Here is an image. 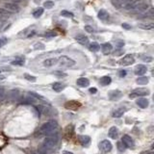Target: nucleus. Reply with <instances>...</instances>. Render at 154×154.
I'll return each mask as SVG.
<instances>
[{"label": "nucleus", "mask_w": 154, "mask_h": 154, "mask_svg": "<svg viewBox=\"0 0 154 154\" xmlns=\"http://www.w3.org/2000/svg\"><path fill=\"white\" fill-rule=\"evenodd\" d=\"M57 128H58V123H57L55 121H50L42 125L41 129H40V133H41L42 135L49 136L51 134H54L56 132Z\"/></svg>", "instance_id": "1"}, {"label": "nucleus", "mask_w": 154, "mask_h": 154, "mask_svg": "<svg viewBox=\"0 0 154 154\" xmlns=\"http://www.w3.org/2000/svg\"><path fill=\"white\" fill-rule=\"evenodd\" d=\"M58 142H59V136L56 133L51 134V135H49V137H47L44 141V147L47 148V149L53 150L54 147L58 144Z\"/></svg>", "instance_id": "2"}, {"label": "nucleus", "mask_w": 154, "mask_h": 154, "mask_svg": "<svg viewBox=\"0 0 154 154\" xmlns=\"http://www.w3.org/2000/svg\"><path fill=\"white\" fill-rule=\"evenodd\" d=\"M58 62L62 67H72V65H75V61H74V60H72L67 56H65V55L60 57L58 59Z\"/></svg>", "instance_id": "3"}, {"label": "nucleus", "mask_w": 154, "mask_h": 154, "mask_svg": "<svg viewBox=\"0 0 154 154\" xmlns=\"http://www.w3.org/2000/svg\"><path fill=\"white\" fill-rule=\"evenodd\" d=\"M148 95H149V90L144 89V88H139V89H135L130 93L129 97L135 98V97H139V96H144Z\"/></svg>", "instance_id": "4"}, {"label": "nucleus", "mask_w": 154, "mask_h": 154, "mask_svg": "<svg viewBox=\"0 0 154 154\" xmlns=\"http://www.w3.org/2000/svg\"><path fill=\"white\" fill-rule=\"evenodd\" d=\"M99 149L104 153L110 152V151L112 150V144H111V142H109L108 140H104V141H102L100 144H99Z\"/></svg>", "instance_id": "5"}, {"label": "nucleus", "mask_w": 154, "mask_h": 154, "mask_svg": "<svg viewBox=\"0 0 154 154\" xmlns=\"http://www.w3.org/2000/svg\"><path fill=\"white\" fill-rule=\"evenodd\" d=\"M3 9L8 11L10 13H18L19 12V7L15 3H11V2H7V3L3 4Z\"/></svg>", "instance_id": "6"}, {"label": "nucleus", "mask_w": 154, "mask_h": 154, "mask_svg": "<svg viewBox=\"0 0 154 154\" xmlns=\"http://www.w3.org/2000/svg\"><path fill=\"white\" fill-rule=\"evenodd\" d=\"M121 65H130L135 63V59H134V56L131 55V54H127V55H125L123 58L121 60Z\"/></svg>", "instance_id": "7"}, {"label": "nucleus", "mask_w": 154, "mask_h": 154, "mask_svg": "<svg viewBox=\"0 0 154 154\" xmlns=\"http://www.w3.org/2000/svg\"><path fill=\"white\" fill-rule=\"evenodd\" d=\"M80 106H81V103H80V102L75 101V100L67 101V103L65 104V107L67 108V110H73V111L77 110Z\"/></svg>", "instance_id": "8"}, {"label": "nucleus", "mask_w": 154, "mask_h": 154, "mask_svg": "<svg viewBox=\"0 0 154 154\" xmlns=\"http://www.w3.org/2000/svg\"><path fill=\"white\" fill-rule=\"evenodd\" d=\"M122 142L124 144V145L126 147H129V148H134V147H135V142H134L133 139L131 138L130 136L128 135H124L123 137H122Z\"/></svg>", "instance_id": "9"}, {"label": "nucleus", "mask_w": 154, "mask_h": 154, "mask_svg": "<svg viewBox=\"0 0 154 154\" xmlns=\"http://www.w3.org/2000/svg\"><path fill=\"white\" fill-rule=\"evenodd\" d=\"M78 142H80L81 145H83V147H88V145L91 144V138L89 136L80 135V136H78Z\"/></svg>", "instance_id": "10"}, {"label": "nucleus", "mask_w": 154, "mask_h": 154, "mask_svg": "<svg viewBox=\"0 0 154 154\" xmlns=\"http://www.w3.org/2000/svg\"><path fill=\"white\" fill-rule=\"evenodd\" d=\"M121 96H122V93L119 90L112 91V92L109 93V98L111 100H119Z\"/></svg>", "instance_id": "11"}, {"label": "nucleus", "mask_w": 154, "mask_h": 154, "mask_svg": "<svg viewBox=\"0 0 154 154\" xmlns=\"http://www.w3.org/2000/svg\"><path fill=\"white\" fill-rule=\"evenodd\" d=\"M75 41L82 45H87L89 44V38L85 35H78L75 37Z\"/></svg>", "instance_id": "12"}, {"label": "nucleus", "mask_w": 154, "mask_h": 154, "mask_svg": "<svg viewBox=\"0 0 154 154\" xmlns=\"http://www.w3.org/2000/svg\"><path fill=\"white\" fill-rule=\"evenodd\" d=\"M147 68L145 65H138L137 67H135V74L136 75H138V76H142V74H144L145 72H147Z\"/></svg>", "instance_id": "13"}, {"label": "nucleus", "mask_w": 154, "mask_h": 154, "mask_svg": "<svg viewBox=\"0 0 154 154\" xmlns=\"http://www.w3.org/2000/svg\"><path fill=\"white\" fill-rule=\"evenodd\" d=\"M97 16L100 20H103V21H106L109 19V14H108L107 11L104 10V9L99 10V12L97 14Z\"/></svg>", "instance_id": "14"}, {"label": "nucleus", "mask_w": 154, "mask_h": 154, "mask_svg": "<svg viewBox=\"0 0 154 154\" xmlns=\"http://www.w3.org/2000/svg\"><path fill=\"white\" fill-rule=\"evenodd\" d=\"M113 50V46L112 44H109V42H105V44H102V52H103L104 55H108L112 52Z\"/></svg>", "instance_id": "15"}, {"label": "nucleus", "mask_w": 154, "mask_h": 154, "mask_svg": "<svg viewBox=\"0 0 154 154\" xmlns=\"http://www.w3.org/2000/svg\"><path fill=\"white\" fill-rule=\"evenodd\" d=\"M76 83H77V85H78L79 87L85 88V87H88L90 85V81H89V79L85 78V77H82V78L77 79Z\"/></svg>", "instance_id": "16"}, {"label": "nucleus", "mask_w": 154, "mask_h": 154, "mask_svg": "<svg viewBox=\"0 0 154 154\" xmlns=\"http://www.w3.org/2000/svg\"><path fill=\"white\" fill-rule=\"evenodd\" d=\"M57 63H58V59L49 58V59H46L44 62V67H53V65H55Z\"/></svg>", "instance_id": "17"}, {"label": "nucleus", "mask_w": 154, "mask_h": 154, "mask_svg": "<svg viewBox=\"0 0 154 154\" xmlns=\"http://www.w3.org/2000/svg\"><path fill=\"white\" fill-rule=\"evenodd\" d=\"M108 135H109V137H110L111 139L116 140L117 138H118V136H119L118 128H117L116 126H112L109 129V133H108Z\"/></svg>", "instance_id": "18"}, {"label": "nucleus", "mask_w": 154, "mask_h": 154, "mask_svg": "<svg viewBox=\"0 0 154 154\" xmlns=\"http://www.w3.org/2000/svg\"><path fill=\"white\" fill-rule=\"evenodd\" d=\"M137 105L140 107V108H142V109H144V108H147L148 106V104H149V102L147 98H139L138 100L136 101Z\"/></svg>", "instance_id": "19"}, {"label": "nucleus", "mask_w": 154, "mask_h": 154, "mask_svg": "<svg viewBox=\"0 0 154 154\" xmlns=\"http://www.w3.org/2000/svg\"><path fill=\"white\" fill-rule=\"evenodd\" d=\"M125 111H126V109L125 108H119V109H116L115 111L113 112L112 116L114 117V118H121V117L123 116V114L125 113Z\"/></svg>", "instance_id": "20"}, {"label": "nucleus", "mask_w": 154, "mask_h": 154, "mask_svg": "<svg viewBox=\"0 0 154 154\" xmlns=\"http://www.w3.org/2000/svg\"><path fill=\"white\" fill-rule=\"evenodd\" d=\"M52 89L55 91V92L60 93L65 89V85L62 83H59V82H56V83H54L52 85Z\"/></svg>", "instance_id": "21"}, {"label": "nucleus", "mask_w": 154, "mask_h": 154, "mask_svg": "<svg viewBox=\"0 0 154 154\" xmlns=\"http://www.w3.org/2000/svg\"><path fill=\"white\" fill-rule=\"evenodd\" d=\"M100 84L102 86H108V85L111 84V82H112V79H111L110 76H103L100 78Z\"/></svg>", "instance_id": "22"}, {"label": "nucleus", "mask_w": 154, "mask_h": 154, "mask_svg": "<svg viewBox=\"0 0 154 154\" xmlns=\"http://www.w3.org/2000/svg\"><path fill=\"white\" fill-rule=\"evenodd\" d=\"M99 48H100V45H99L96 42H93L90 44L89 49L92 51V52H97L99 50Z\"/></svg>", "instance_id": "23"}, {"label": "nucleus", "mask_w": 154, "mask_h": 154, "mask_svg": "<svg viewBox=\"0 0 154 154\" xmlns=\"http://www.w3.org/2000/svg\"><path fill=\"white\" fill-rule=\"evenodd\" d=\"M124 0H111V3L117 9H121Z\"/></svg>", "instance_id": "24"}, {"label": "nucleus", "mask_w": 154, "mask_h": 154, "mask_svg": "<svg viewBox=\"0 0 154 154\" xmlns=\"http://www.w3.org/2000/svg\"><path fill=\"white\" fill-rule=\"evenodd\" d=\"M42 14H44V8H41V7H39V8H37V9L34 11V13H33V16L35 18H39L40 16H42Z\"/></svg>", "instance_id": "25"}, {"label": "nucleus", "mask_w": 154, "mask_h": 154, "mask_svg": "<svg viewBox=\"0 0 154 154\" xmlns=\"http://www.w3.org/2000/svg\"><path fill=\"white\" fill-rule=\"evenodd\" d=\"M9 12L4 9H0V21L4 20V19H6L9 18Z\"/></svg>", "instance_id": "26"}, {"label": "nucleus", "mask_w": 154, "mask_h": 154, "mask_svg": "<svg viewBox=\"0 0 154 154\" xmlns=\"http://www.w3.org/2000/svg\"><path fill=\"white\" fill-rule=\"evenodd\" d=\"M148 81H149V80H148L147 77H144V76L139 77V78L136 80L137 84H139V85H147L148 83Z\"/></svg>", "instance_id": "27"}, {"label": "nucleus", "mask_w": 154, "mask_h": 154, "mask_svg": "<svg viewBox=\"0 0 154 154\" xmlns=\"http://www.w3.org/2000/svg\"><path fill=\"white\" fill-rule=\"evenodd\" d=\"M139 27H141L142 29H144V30H151L154 28V24L153 23H141L139 24Z\"/></svg>", "instance_id": "28"}, {"label": "nucleus", "mask_w": 154, "mask_h": 154, "mask_svg": "<svg viewBox=\"0 0 154 154\" xmlns=\"http://www.w3.org/2000/svg\"><path fill=\"white\" fill-rule=\"evenodd\" d=\"M11 64L13 65H18V67H21V65H23L25 64V61L24 59H16L15 61H12L11 62Z\"/></svg>", "instance_id": "29"}, {"label": "nucleus", "mask_w": 154, "mask_h": 154, "mask_svg": "<svg viewBox=\"0 0 154 154\" xmlns=\"http://www.w3.org/2000/svg\"><path fill=\"white\" fill-rule=\"evenodd\" d=\"M18 95H19V93H18V90H13V91H11V92L9 93L10 97L12 98L13 100H16V99H18Z\"/></svg>", "instance_id": "30"}, {"label": "nucleus", "mask_w": 154, "mask_h": 154, "mask_svg": "<svg viewBox=\"0 0 154 154\" xmlns=\"http://www.w3.org/2000/svg\"><path fill=\"white\" fill-rule=\"evenodd\" d=\"M7 142H8V140L6 137L2 135V134H0V148L4 147L7 144Z\"/></svg>", "instance_id": "31"}, {"label": "nucleus", "mask_w": 154, "mask_h": 154, "mask_svg": "<svg viewBox=\"0 0 154 154\" xmlns=\"http://www.w3.org/2000/svg\"><path fill=\"white\" fill-rule=\"evenodd\" d=\"M44 6L45 9H52V8L54 7V2L51 1V0H48V1H45Z\"/></svg>", "instance_id": "32"}, {"label": "nucleus", "mask_w": 154, "mask_h": 154, "mask_svg": "<svg viewBox=\"0 0 154 154\" xmlns=\"http://www.w3.org/2000/svg\"><path fill=\"white\" fill-rule=\"evenodd\" d=\"M24 78L26 79V80L29 81V82H36V80H37V78H36L35 76L30 75V74H28V73H25L24 74Z\"/></svg>", "instance_id": "33"}, {"label": "nucleus", "mask_w": 154, "mask_h": 154, "mask_svg": "<svg viewBox=\"0 0 154 154\" xmlns=\"http://www.w3.org/2000/svg\"><path fill=\"white\" fill-rule=\"evenodd\" d=\"M34 49L36 50H44V44H42V42H36L34 44Z\"/></svg>", "instance_id": "34"}, {"label": "nucleus", "mask_w": 154, "mask_h": 154, "mask_svg": "<svg viewBox=\"0 0 154 154\" xmlns=\"http://www.w3.org/2000/svg\"><path fill=\"white\" fill-rule=\"evenodd\" d=\"M61 16H65V18H73V14L71 12H68V11H62Z\"/></svg>", "instance_id": "35"}, {"label": "nucleus", "mask_w": 154, "mask_h": 154, "mask_svg": "<svg viewBox=\"0 0 154 154\" xmlns=\"http://www.w3.org/2000/svg\"><path fill=\"white\" fill-rule=\"evenodd\" d=\"M117 147H118V149L121 151V152H123V151L125 150V148H126V147H125L124 144L122 142H118V144H117Z\"/></svg>", "instance_id": "36"}, {"label": "nucleus", "mask_w": 154, "mask_h": 154, "mask_svg": "<svg viewBox=\"0 0 154 154\" xmlns=\"http://www.w3.org/2000/svg\"><path fill=\"white\" fill-rule=\"evenodd\" d=\"M5 99H6V93L2 88H0V102H3Z\"/></svg>", "instance_id": "37"}, {"label": "nucleus", "mask_w": 154, "mask_h": 154, "mask_svg": "<svg viewBox=\"0 0 154 154\" xmlns=\"http://www.w3.org/2000/svg\"><path fill=\"white\" fill-rule=\"evenodd\" d=\"M54 74L57 76V77H65L67 75V73H65V72H62V71H59V70H57V71H55L54 72Z\"/></svg>", "instance_id": "38"}, {"label": "nucleus", "mask_w": 154, "mask_h": 154, "mask_svg": "<svg viewBox=\"0 0 154 154\" xmlns=\"http://www.w3.org/2000/svg\"><path fill=\"white\" fill-rule=\"evenodd\" d=\"M142 60L144 62L150 63V62H152V57H150V56H142Z\"/></svg>", "instance_id": "39"}, {"label": "nucleus", "mask_w": 154, "mask_h": 154, "mask_svg": "<svg viewBox=\"0 0 154 154\" xmlns=\"http://www.w3.org/2000/svg\"><path fill=\"white\" fill-rule=\"evenodd\" d=\"M57 34L55 32H46L44 34V37L46 38H53V37H56Z\"/></svg>", "instance_id": "40"}, {"label": "nucleus", "mask_w": 154, "mask_h": 154, "mask_svg": "<svg viewBox=\"0 0 154 154\" xmlns=\"http://www.w3.org/2000/svg\"><path fill=\"white\" fill-rule=\"evenodd\" d=\"M85 30H86L88 33H93L95 32V29H93L92 26H90V25H86V26H85Z\"/></svg>", "instance_id": "41"}, {"label": "nucleus", "mask_w": 154, "mask_h": 154, "mask_svg": "<svg viewBox=\"0 0 154 154\" xmlns=\"http://www.w3.org/2000/svg\"><path fill=\"white\" fill-rule=\"evenodd\" d=\"M6 44H7V39H5V38L0 39V47H3Z\"/></svg>", "instance_id": "42"}, {"label": "nucleus", "mask_w": 154, "mask_h": 154, "mask_svg": "<svg viewBox=\"0 0 154 154\" xmlns=\"http://www.w3.org/2000/svg\"><path fill=\"white\" fill-rule=\"evenodd\" d=\"M126 74H127L126 70H119V77H125V76H126Z\"/></svg>", "instance_id": "43"}, {"label": "nucleus", "mask_w": 154, "mask_h": 154, "mask_svg": "<svg viewBox=\"0 0 154 154\" xmlns=\"http://www.w3.org/2000/svg\"><path fill=\"white\" fill-rule=\"evenodd\" d=\"M122 28H124V29H126V30H130L131 29V26L129 24H127V23H122Z\"/></svg>", "instance_id": "44"}, {"label": "nucleus", "mask_w": 154, "mask_h": 154, "mask_svg": "<svg viewBox=\"0 0 154 154\" xmlns=\"http://www.w3.org/2000/svg\"><path fill=\"white\" fill-rule=\"evenodd\" d=\"M118 52H114V56H119V55H121L122 53H123V51L122 50H117Z\"/></svg>", "instance_id": "45"}, {"label": "nucleus", "mask_w": 154, "mask_h": 154, "mask_svg": "<svg viewBox=\"0 0 154 154\" xmlns=\"http://www.w3.org/2000/svg\"><path fill=\"white\" fill-rule=\"evenodd\" d=\"M89 92H90L91 93H96L97 90H96V88H91V89L89 90Z\"/></svg>", "instance_id": "46"}, {"label": "nucleus", "mask_w": 154, "mask_h": 154, "mask_svg": "<svg viewBox=\"0 0 154 154\" xmlns=\"http://www.w3.org/2000/svg\"><path fill=\"white\" fill-rule=\"evenodd\" d=\"M123 45H124V42H119V44H118V46H119V47L123 46Z\"/></svg>", "instance_id": "47"}, {"label": "nucleus", "mask_w": 154, "mask_h": 154, "mask_svg": "<svg viewBox=\"0 0 154 154\" xmlns=\"http://www.w3.org/2000/svg\"><path fill=\"white\" fill-rule=\"evenodd\" d=\"M63 154H73L72 152H70V151H64Z\"/></svg>", "instance_id": "48"}, {"label": "nucleus", "mask_w": 154, "mask_h": 154, "mask_svg": "<svg viewBox=\"0 0 154 154\" xmlns=\"http://www.w3.org/2000/svg\"><path fill=\"white\" fill-rule=\"evenodd\" d=\"M4 79H5V76H3V75H0V81L4 80Z\"/></svg>", "instance_id": "49"}, {"label": "nucleus", "mask_w": 154, "mask_h": 154, "mask_svg": "<svg viewBox=\"0 0 154 154\" xmlns=\"http://www.w3.org/2000/svg\"><path fill=\"white\" fill-rule=\"evenodd\" d=\"M40 1H41V0H35V2H36V3H38V2H40Z\"/></svg>", "instance_id": "50"}, {"label": "nucleus", "mask_w": 154, "mask_h": 154, "mask_svg": "<svg viewBox=\"0 0 154 154\" xmlns=\"http://www.w3.org/2000/svg\"><path fill=\"white\" fill-rule=\"evenodd\" d=\"M147 154H153L152 152H150V153H147Z\"/></svg>", "instance_id": "51"}, {"label": "nucleus", "mask_w": 154, "mask_h": 154, "mask_svg": "<svg viewBox=\"0 0 154 154\" xmlns=\"http://www.w3.org/2000/svg\"><path fill=\"white\" fill-rule=\"evenodd\" d=\"M0 73H1V71H0Z\"/></svg>", "instance_id": "52"}]
</instances>
